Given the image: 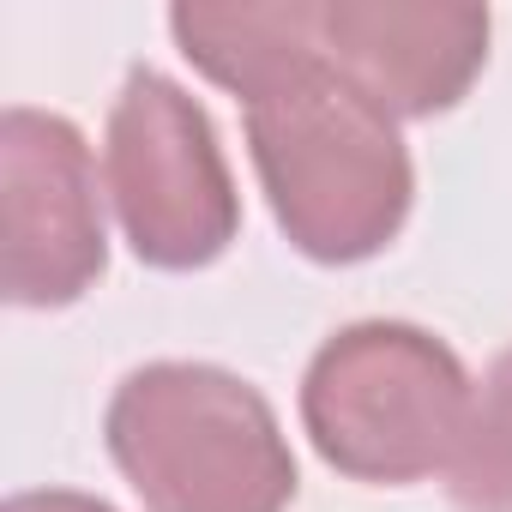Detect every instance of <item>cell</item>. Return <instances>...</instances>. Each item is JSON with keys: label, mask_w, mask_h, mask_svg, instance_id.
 I'll return each instance as SVG.
<instances>
[{"label": "cell", "mask_w": 512, "mask_h": 512, "mask_svg": "<svg viewBox=\"0 0 512 512\" xmlns=\"http://www.w3.org/2000/svg\"><path fill=\"white\" fill-rule=\"evenodd\" d=\"M103 272L109 235L85 133L55 109L13 103L0 115V296L49 314L97 290Z\"/></svg>", "instance_id": "cell-5"}, {"label": "cell", "mask_w": 512, "mask_h": 512, "mask_svg": "<svg viewBox=\"0 0 512 512\" xmlns=\"http://www.w3.org/2000/svg\"><path fill=\"white\" fill-rule=\"evenodd\" d=\"M308 37L392 121H434L482 79L494 19L464 0H308Z\"/></svg>", "instance_id": "cell-6"}, {"label": "cell", "mask_w": 512, "mask_h": 512, "mask_svg": "<svg viewBox=\"0 0 512 512\" xmlns=\"http://www.w3.org/2000/svg\"><path fill=\"white\" fill-rule=\"evenodd\" d=\"M446 500L458 512H512V344L476 380L470 422L446 470Z\"/></svg>", "instance_id": "cell-7"}, {"label": "cell", "mask_w": 512, "mask_h": 512, "mask_svg": "<svg viewBox=\"0 0 512 512\" xmlns=\"http://www.w3.org/2000/svg\"><path fill=\"white\" fill-rule=\"evenodd\" d=\"M476 380L458 350L410 320L338 326L302 374V428L314 452L368 488H410L452 470Z\"/></svg>", "instance_id": "cell-3"}, {"label": "cell", "mask_w": 512, "mask_h": 512, "mask_svg": "<svg viewBox=\"0 0 512 512\" xmlns=\"http://www.w3.org/2000/svg\"><path fill=\"white\" fill-rule=\"evenodd\" d=\"M0 512H115V506L85 488H25V494H7Z\"/></svg>", "instance_id": "cell-8"}, {"label": "cell", "mask_w": 512, "mask_h": 512, "mask_svg": "<svg viewBox=\"0 0 512 512\" xmlns=\"http://www.w3.org/2000/svg\"><path fill=\"white\" fill-rule=\"evenodd\" d=\"M103 446L145 512H290L302 470L272 398L217 362H145L109 410Z\"/></svg>", "instance_id": "cell-2"}, {"label": "cell", "mask_w": 512, "mask_h": 512, "mask_svg": "<svg viewBox=\"0 0 512 512\" xmlns=\"http://www.w3.org/2000/svg\"><path fill=\"white\" fill-rule=\"evenodd\" d=\"M103 169L121 235L151 272H205L241 235V193L217 127L205 103L157 67H127L103 133Z\"/></svg>", "instance_id": "cell-4"}, {"label": "cell", "mask_w": 512, "mask_h": 512, "mask_svg": "<svg viewBox=\"0 0 512 512\" xmlns=\"http://www.w3.org/2000/svg\"><path fill=\"white\" fill-rule=\"evenodd\" d=\"M247 157L284 241L314 266H362L404 235L416 205V163L398 121L362 97L308 37L241 97Z\"/></svg>", "instance_id": "cell-1"}]
</instances>
